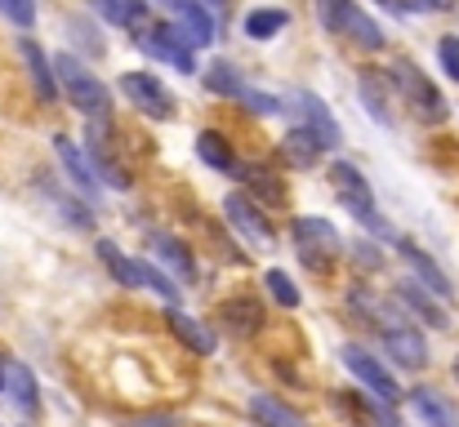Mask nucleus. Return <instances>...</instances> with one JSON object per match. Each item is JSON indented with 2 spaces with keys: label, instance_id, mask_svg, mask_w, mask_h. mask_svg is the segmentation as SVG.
Masks as SVG:
<instances>
[{
  "label": "nucleus",
  "instance_id": "obj_5",
  "mask_svg": "<svg viewBox=\"0 0 459 427\" xmlns=\"http://www.w3.org/2000/svg\"><path fill=\"white\" fill-rule=\"evenodd\" d=\"M295 250H299V259H304L312 272H325L343 254V236L325 218H299L295 223Z\"/></svg>",
  "mask_w": 459,
  "mask_h": 427
},
{
  "label": "nucleus",
  "instance_id": "obj_17",
  "mask_svg": "<svg viewBox=\"0 0 459 427\" xmlns=\"http://www.w3.org/2000/svg\"><path fill=\"white\" fill-rule=\"evenodd\" d=\"M397 250H402V259L411 263V272L420 277V285H424V289H433L437 298H446V294L455 289V285L446 281V272H442V268H437V263H433V259L420 250V245H411V241H397Z\"/></svg>",
  "mask_w": 459,
  "mask_h": 427
},
{
  "label": "nucleus",
  "instance_id": "obj_26",
  "mask_svg": "<svg viewBox=\"0 0 459 427\" xmlns=\"http://www.w3.org/2000/svg\"><path fill=\"white\" fill-rule=\"evenodd\" d=\"M250 414H255V423L259 427H304V419L290 410V406H281V401H273V397H250Z\"/></svg>",
  "mask_w": 459,
  "mask_h": 427
},
{
  "label": "nucleus",
  "instance_id": "obj_1",
  "mask_svg": "<svg viewBox=\"0 0 459 427\" xmlns=\"http://www.w3.org/2000/svg\"><path fill=\"white\" fill-rule=\"evenodd\" d=\"M54 76H58V85H63V94H67V103H72L76 112H85L90 121H108V116H112V94H108V85H103L94 72H85L72 54H58V58H54Z\"/></svg>",
  "mask_w": 459,
  "mask_h": 427
},
{
  "label": "nucleus",
  "instance_id": "obj_23",
  "mask_svg": "<svg viewBox=\"0 0 459 427\" xmlns=\"http://www.w3.org/2000/svg\"><path fill=\"white\" fill-rule=\"evenodd\" d=\"M4 392H9L27 414H36V406H40V397H36V379H31L27 365H18V361H9V356H4Z\"/></svg>",
  "mask_w": 459,
  "mask_h": 427
},
{
  "label": "nucleus",
  "instance_id": "obj_35",
  "mask_svg": "<svg viewBox=\"0 0 459 427\" xmlns=\"http://www.w3.org/2000/svg\"><path fill=\"white\" fill-rule=\"evenodd\" d=\"M246 174H250V183H255L268 201H281V183H268V178H273L268 169H246Z\"/></svg>",
  "mask_w": 459,
  "mask_h": 427
},
{
  "label": "nucleus",
  "instance_id": "obj_14",
  "mask_svg": "<svg viewBox=\"0 0 459 427\" xmlns=\"http://www.w3.org/2000/svg\"><path fill=\"white\" fill-rule=\"evenodd\" d=\"M411 410H415V419L424 427H459L455 406L442 392H433V388H415L411 392Z\"/></svg>",
  "mask_w": 459,
  "mask_h": 427
},
{
  "label": "nucleus",
  "instance_id": "obj_24",
  "mask_svg": "<svg viewBox=\"0 0 459 427\" xmlns=\"http://www.w3.org/2000/svg\"><path fill=\"white\" fill-rule=\"evenodd\" d=\"M165 320H169V329H174V334H178V338H183V343H187L196 356H210V352H214V334H210L201 320L183 316L178 307H169V316H165Z\"/></svg>",
  "mask_w": 459,
  "mask_h": 427
},
{
  "label": "nucleus",
  "instance_id": "obj_21",
  "mask_svg": "<svg viewBox=\"0 0 459 427\" xmlns=\"http://www.w3.org/2000/svg\"><path fill=\"white\" fill-rule=\"evenodd\" d=\"M357 94H361V103H366V112H370V121H379V125H393V112H388V90H384V76L379 72H361L357 76Z\"/></svg>",
  "mask_w": 459,
  "mask_h": 427
},
{
  "label": "nucleus",
  "instance_id": "obj_30",
  "mask_svg": "<svg viewBox=\"0 0 459 427\" xmlns=\"http://www.w3.org/2000/svg\"><path fill=\"white\" fill-rule=\"evenodd\" d=\"M264 285H268V294H273L286 312H290V307H299V289H295V281H290L286 272H277V268H273V272L264 277Z\"/></svg>",
  "mask_w": 459,
  "mask_h": 427
},
{
  "label": "nucleus",
  "instance_id": "obj_36",
  "mask_svg": "<svg viewBox=\"0 0 459 427\" xmlns=\"http://www.w3.org/2000/svg\"><path fill=\"white\" fill-rule=\"evenodd\" d=\"M130 427H174V419L169 414H156V419H139V423H130Z\"/></svg>",
  "mask_w": 459,
  "mask_h": 427
},
{
  "label": "nucleus",
  "instance_id": "obj_33",
  "mask_svg": "<svg viewBox=\"0 0 459 427\" xmlns=\"http://www.w3.org/2000/svg\"><path fill=\"white\" fill-rule=\"evenodd\" d=\"M348 4H352V0H316V13H321V22H325L330 31H339V22H343Z\"/></svg>",
  "mask_w": 459,
  "mask_h": 427
},
{
  "label": "nucleus",
  "instance_id": "obj_2",
  "mask_svg": "<svg viewBox=\"0 0 459 427\" xmlns=\"http://www.w3.org/2000/svg\"><path fill=\"white\" fill-rule=\"evenodd\" d=\"M330 178H334V192H339V201L348 205V214L366 227V232H375L379 241H397L393 236V227L379 218V209H375V192H370V183L361 178V169L357 165H348V160H334L330 165Z\"/></svg>",
  "mask_w": 459,
  "mask_h": 427
},
{
  "label": "nucleus",
  "instance_id": "obj_38",
  "mask_svg": "<svg viewBox=\"0 0 459 427\" xmlns=\"http://www.w3.org/2000/svg\"><path fill=\"white\" fill-rule=\"evenodd\" d=\"M379 4H388V9H397V4H393V0H379Z\"/></svg>",
  "mask_w": 459,
  "mask_h": 427
},
{
  "label": "nucleus",
  "instance_id": "obj_8",
  "mask_svg": "<svg viewBox=\"0 0 459 427\" xmlns=\"http://www.w3.org/2000/svg\"><path fill=\"white\" fill-rule=\"evenodd\" d=\"M339 356H343V365H348V370H352V374H357V379H361V383L379 397V401H397V397H402L397 379H393V374L384 370V361H375L366 347H343Z\"/></svg>",
  "mask_w": 459,
  "mask_h": 427
},
{
  "label": "nucleus",
  "instance_id": "obj_31",
  "mask_svg": "<svg viewBox=\"0 0 459 427\" xmlns=\"http://www.w3.org/2000/svg\"><path fill=\"white\" fill-rule=\"evenodd\" d=\"M0 13H4L13 27H31V22H36V0H0Z\"/></svg>",
  "mask_w": 459,
  "mask_h": 427
},
{
  "label": "nucleus",
  "instance_id": "obj_16",
  "mask_svg": "<svg viewBox=\"0 0 459 427\" xmlns=\"http://www.w3.org/2000/svg\"><path fill=\"white\" fill-rule=\"evenodd\" d=\"M90 9L99 18H108L112 27H126V31H143L148 27V0H90Z\"/></svg>",
  "mask_w": 459,
  "mask_h": 427
},
{
  "label": "nucleus",
  "instance_id": "obj_10",
  "mask_svg": "<svg viewBox=\"0 0 459 427\" xmlns=\"http://www.w3.org/2000/svg\"><path fill=\"white\" fill-rule=\"evenodd\" d=\"M223 209H228V223H232L250 245H273V223L259 214V205H255V201H246L241 192H232V196L223 201Z\"/></svg>",
  "mask_w": 459,
  "mask_h": 427
},
{
  "label": "nucleus",
  "instance_id": "obj_18",
  "mask_svg": "<svg viewBox=\"0 0 459 427\" xmlns=\"http://www.w3.org/2000/svg\"><path fill=\"white\" fill-rule=\"evenodd\" d=\"M397 298H402V307H406V312L424 316L433 329H446V325H451V320H446V307L433 298V289H420L415 281H402L397 285Z\"/></svg>",
  "mask_w": 459,
  "mask_h": 427
},
{
  "label": "nucleus",
  "instance_id": "obj_32",
  "mask_svg": "<svg viewBox=\"0 0 459 427\" xmlns=\"http://www.w3.org/2000/svg\"><path fill=\"white\" fill-rule=\"evenodd\" d=\"M437 63H442V72L459 85V36H442V45H437Z\"/></svg>",
  "mask_w": 459,
  "mask_h": 427
},
{
  "label": "nucleus",
  "instance_id": "obj_29",
  "mask_svg": "<svg viewBox=\"0 0 459 427\" xmlns=\"http://www.w3.org/2000/svg\"><path fill=\"white\" fill-rule=\"evenodd\" d=\"M241 85H246V81H241V72H237L232 63H210V67H205V90H210V94L237 98Z\"/></svg>",
  "mask_w": 459,
  "mask_h": 427
},
{
  "label": "nucleus",
  "instance_id": "obj_34",
  "mask_svg": "<svg viewBox=\"0 0 459 427\" xmlns=\"http://www.w3.org/2000/svg\"><path fill=\"white\" fill-rule=\"evenodd\" d=\"M397 4V13H442V9H451V0H393Z\"/></svg>",
  "mask_w": 459,
  "mask_h": 427
},
{
  "label": "nucleus",
  "instance_id": "obj_3",
  "mask_svg": "<svg viewBox=\"0 0 459 427\" xmlns=\"http://www.w3.org/2000/svg\"><path fill=\"white\" fill-rule=\"evenodd\" d=\"M393 85L411 98V107H415V116L424 121V125H442L446 116H451V107H446V98H442V90L415 67V63H406V58H397L393 63Z\"/></svg>",
  "mask_w": 459,
  "mask_h": 427
},
{
  "label": "nucleus",
  "instance_id": "obj_15",
  "mask_svg": "<svg viewBox=\"0 0 459 427\" xmlns=\"http://www.w3.org/2000/svg\"><path fill=\"white\" fill-rule=\"evenodd\" d=\"M290 103H295V112L304 116V125L316 134V139L325 142V147H334L339 142V125H334V116L325 112V103L316 98V94H307V90H299V94H290Z\"/></svg>",
  "mask_w": 459,
  "mask_h": 427
},
{
  "label": "nucleus",
  "instance_id": "obj_11",
  "mask_svg": "<svg viewBox=\"0 0 459 427\" xmlns=\"http://www.w3.org/2000/svg\"><path fill=\"white\" fill-rule=\"evenodd\" d=\"M219 320H223V329H228L232 338H255L268 316H264V307H259L250 294H241V298H228V303L219 307Z\"/></svg>",
  "mask_w": 459,
  "mask_h": 427
},
{
  "label": "nucleus",
  "instance_id": "obj_13",
  "mask_svg": "<svg viewBox=\"0 0 459 427\" xmlns=\"http://www.w3.org/2000/svg\"><path fill=\"white\" fill-rule=\"evenodd\" d=\"M339 36H348V40H352V45H361L366 54L384 49V40H388V36H384V27H379V22L357 4V0L348 4V13H343V22H339Z\"/></svg>",
  "mask_w": 459,
  "mask_h": 427
},
{
  "label": "nucleus",
  "instance_id": "obj_20",
  "mask_svg": "<svg viewBox=\"0 0 459 427\" xmlns=\"http://www.w3.org/2000/svg\"><path fill=\"white\" fill-rule=\"evenodd\" d=\"M22 58H27V72H31V81H36V94H40L45 103H54V98H58V76H54V63L40 54V45H36V40H22Z\"/></svg>",
  "mask_w": 459,
  "mask_h": 427
},
{
  "label": "nucleus",
  "instance_id": "obj_27",
  "mask_svg": "<svg viewBox=\"0 0 459 427\" xmlns=\"http://www.w3.org/2000/svg\"><path fill=\"white\" fill-rule=\"evenodd\" d=\"M196 156L210 165V169H219V174H237V156H232V147L223 134H214V130H205L201 139H196Z\"/></svg>",
  "mask_w": 459,
  "mask_h": 427
},
{
  "label": "nucleus",
  "instance_id": "obj_22",
  "mask_svg": "<svg viewBox=\"0 0 459 427\" xmlns=\"http://www.w3.org/2000/svg\"><path fill=\"white\" fill-rule=\"evenodd\" d=\"M281 151H286V160L295 165V169H312L316 160H321V151H325V142L316 139L307 125H299V130H290L286 134V142H281Z\"/></svg>",
  "mask_w": 459,
  "mask_h": 427
},
{
  "label": "nucleus",
  "instance_id": "obj_25",
  "mask_svg": "<svg viewBox=\"0 0 459 427\" xmlns=\"http://www.w3.org/2000/svg\"><path fill=\"white\" fill-rule=\"evenodd\" d=\"M286 22H290L286 9L264 4V9H250V13H246V36H250V40H273L277 31H286Z\"/></svg>",
  "mask_w": 459,
  "mask_h": 427
},
{
  "label": "nucleus",
  "instance_id": "obj_28",
  "mask_svg": "<svg viewBox=\"0 0 459 427\" xmlns=\"http://www.w3.org/2000/svg\"><path fill=\"white\" fill-rule=\"evenodd\" d=\"M152 245H156V254L174 268V277L183 285H192L196 281V263H192V254H187V245L183 241H174V236H152Z\"/></svg>",
  "mask_w": 459,
  "mask_h": 427
},
{
  "label": "nucleus",
  "instance_id": "obj_39",
  "mask_svg": "<svg viewBox=\"0 0 459 427\" xmlns=\"http://www.w3.org/2000/svg\"><path fill=\"white\" fill-rule=\"evenodd\" d=\"M455 383H459V356H455Z\"/></svg>",
  "mask_w": 459,
  "mask_h": 427
},
{
  "label": "nucleus",
  "instance_id": "obj_7",
  "mask_svg": "<svg viewBox=\"0 0 459 427\" xmlns=\"http://www.w3.org/2000/svg\"><path fill=\"white\" fill-rule=\"evenodd\" d=\"M143 49L152 54V58H160V63H169L174 72H196V58H192V45L178 36V27H143Z\"/></svg>",
  "mask_w": 459,
  "mask_h": 427
},
{
  "label": "nucleus",
  "instance_id": "obj_19",
  "mask_svg": "<svg viewBox=\"0 0 459 427\" xmlns=\"http://www.w3.org/2000/svg\"><path fill=\"white\" fill-rule=\"evenodd\" d=\"M54 151H58V160L67 165V174H72V183H76L81 192H99V174L90 169V160L81 156V147L67 139V134H58V139H54Z\"/></svg>",
  "mask_w": 459,
  "mask_h": 427
},
{
  "label": "nucleus",
  "instance_id": "obj_4",
  "mask_svg": "<svg viewBox=\"0 0 459 427\" xmlns=\"http://www.w3.org/2000/svg\"><path fill=\"white\" fill-rule=\"evenodd\" d=\"M99 259L108 263V272L117 277L121 285H130V289H152V294H160L165 303H178V285L169 281L165 272H156L152 263H143V259H130V254H121L112 241H99Z\"/></svg>",
  "mask_w": 459,
  "mask_h": 427
},
{
  "label": "nucleus",
  "instance_id": "obj_6",
  "mask_svg": "<svg viewBox=\"0 0 459 427\" xmlns=\"http://www.w3.org/2000/svg\"><path fill=\"white\" fill-rule=\"evenodd\" d=\"M121 94H126L148 121H169V116H174V94L156 81L152 72H126V76H121Z\"/></svg>",
  "mask_w": 459,
  "mask_h": 427
},
{
  "label": "nucleus",
  "instance_id": "obj_9",
  "mask_svg": "<svg viewBox=\"0 0 459 427\" xmlns=\"http://www.w3.org/2000/svg\"><path fill=\"white\" fill-rule=\"evenodd\" d=\"M160 9L174 18V27L187 45H210L214 40V18L201 0H160Z\"/></svg>",
  "mask_w": 459,
  "mask_h": 427
},
{
  "label": "nucleus",
  "instance_id": "obj_37",
  "mask_svg": "<svg viewBox=\"0 0 459 427\" xmlns=\"http://www.w3.org/2000/svg\"><path fill=\"white\" fill-rule=\"evenodd\" d=\"M0 392H4V356H0Z\"/></svg>",
  "mask_w": 459,
  "mask_h": 427
},
{
  "label": "nucleus",
  "instance_id": "obj_12",
  "mask_svg": "<svg viewBox=\"0 0 459 427\" xmlns=\"http://www.w3.org/2000/svg\"><path fill=\"white\" fill-rule=\"evenodd\" d=\"M379 338H384V352H388L397 365H429V343H424L420 329H411V325H388V329H379Z\"/></svg>",
  "mask_w": 459,
  "mask_h": 427
}]
</instances>
